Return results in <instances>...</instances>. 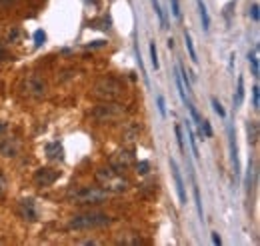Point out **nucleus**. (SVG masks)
Returning <instances> with one entry per match:
<instances>
[{
  "label": "nucleus",
  "mask_w": 260,
  "mask_h": 246,
  "mask_svg": "<svg viewBox=\"0 0 260 246\" xmlns=\"http://www.w3.org/2000/svg\"><path fill=\"white\" fill-rule=\"evenodd\" d=\"M184 104L188 106V110H190V116H192V120H194V122H196V124L200 126V122H202V118H200V114L196 112V108H194V104H192L190 100H184Z\"/></svg>",
  "instance_id": "nucleus-24"
},
{
  "label": "nucleus",
  "mask_w": 260,
  "mask_h": 246,
  "mask_svg": "<svg viewBox=\"0 0 260 246\" xmlns=\"http://www.w3.org/2000/svg\"><path fill=\"white\" fill-rule=\"evenodd\" d=\"M60 178V170H54V168H48V166H42L34 172V184L40 186V188H48L52 186L56 180Z\"/></svg>",
  "instance_id": "nucleus-8"
},
{
  "label": "nucleus",
  "mask_w": 260,
  "mask_h": 246,
  "mask_svg": "<svg viewBox=\"0 0 260 246\" xmlns=\"http://www.w3.org/2000/svg\"><path fill=\"white\" fill-rule=\"evenodd\" d=\"M184 42H186V48H188V54H190V60L194 64H198V56H196V50H194V44H192V36L188 30H184Z\"/></svg>",
  "instance_id": "nucleus-17"
},
{
  "label": "nucleus",
  "mask_w": 260,
  "mask_h": 246,
  "mask_svg": "<svg viewBox=\"0 0 260 246\" xmlns=\"http://www.w3.org/2000/svg\"><path fill=\"white\" fill-rule=\"evenodd\" d=\"M150 62H152L154 70L160 68V64H158V52H156V44H154V42L150 44Z\"/></svg>",
  "instance_id": "nucleus-21"
},
{
  "label": "nucleus",
  "mask_w": 260,
  "mask_h": 246,
  "mask_svg": "<svg viewBox=\"0 0 260 246\" xmlns=\"http://www.w3.org/2000/svg\"><path fill=\"white\" fill-rule=\"evenodd\" d=\"M44 42H46V34L42 30H36L34 32V44H36V48H40Z\"/></svg>",
  "instance_id": "nucleus-29"
},
{
  "label": "nucleus",
  "mask_w": 260,
  "mask_h": 246,
  "mask_svg": "<svg viewBox=\"0 0 260 246\" xmlns=\"http://www.w3.org/2000/svg\"><path fill=\"white\" fill-rule=\"evenodd\" d=\"M230 132V156H232V164H234V174H240V162H238V146H236V134L232 128H228Z\"/></svg>",
  "instance_id": "nucleus-13"
},
{
  "label": "nucleus",
  "mask_w": 260,
  "mask_h": 246,
  "mask_svg": "<svg viewBox=\"0 0 260 246\" xmlns=\"http://www.w3.org/2000/svg\"><path fill=\"white\" fill-rule=\"evenodd\" d=\"M16 212H18V216H20L22 220H26V222H36V220L40 218L34 198H22V200H18Z\"/></svg>",
  "instance_id": "nucleus-9"
},
{
  "label": "nucleus",
  "mask_w": 260,
  "mask_h": 246,
  "mask_svg": "<svg viewBox=\"0 0 260 246\" xmlns=\"http://www.w3.org/2000/svg\"><path fill=\"white\" fill-rule=\"evenodd\" d=\"M250 16H252L254 22H258V18H260V14H258V4H252V8H250Z\"/></svg>",
  "instance_id": "nucleus-33"
},
{
  "label": "nucleus",
  "mask_w": 260,
  "mask_h": 246,
  "mask_svg": "<svg viewBox=\"0 0 260 246\" xmlns=\"http://www.w3.org/2000/svg\"><path fill=\"white\" fill-rule=\"evenodd\" d=\"M108 198V190L96 188V186H80L74 192H70V202L72 204H100Z\"/></svg>",
  "instance_id": "nucleus-1"
},
{
  "label": "nucleus",
  "mask_w": 260,
  "mask_h": 246,
  "mask_svg": "<svg viewBox=\"0 0 260 246\" xmlns=\"http://www.w3.org/2000/svg\"><path fill=\"white\" fill-rule=\"evenodd\" d=\"M122 92V84L114 78H102L94 84V96L102 98V100H114Z\"/></svg>",
  "instance_id": "nucleus-5"
},
{
  "label": "nucleus",
  "mask_w": 260,
  "mask_h": 246,
  "mask_svg": "<svg viewBox=\"0 0 260 246\" xmlns=\"http://www.w3.org/2000/svg\"><path fill=\"white\" fill-rule=\"evenodd\" d=\"M194 198H196L198 216H200V220H204V212H202V200H200V190H198V186H194Z\"/></svg>",
  "instance_id": "nucleus-25"
},
{
  "label": "nucleus",
  "mask_w": 260,
  "mask_h": 246,
  "mask_svg": "<svg viewBox=\"0 0 260 246\" xmlns=\"http://www.w3.org/2000/svg\"><path fill=\"white\" fill-rule=\"evenodd\" d=\"M122 114H124V106H120V104H116V102H110V100L98 104V106L92 110V118L98 120V122H114V120H118Z\"/></svg>",
  "instance_id": "nucleus-4"
},
{
  "label": "nucleus",
  "mask_w": 260,
  "mask_h": 246,
  "mask_svg": "<svg viewBox=\"0 0 260 246\" xmlns=\"http://www.w3.org/2000/svg\"><path fill=\"white\" fill-rule=\"evenodd\" d=\"M212 242H214V244H218V246L222 244V238H220V234H218V232H212Z\"/></svg>",
  "instance_id": "nucleus-36"
},
{
  "label": "nucleus",
  "mask_w": 260,
  "mask_h": 246,
  "mask_svg": "<svg viewBox=\"0 0 260 246\" xmlns=\"http://www.w3.org/2000/svg\"><path fill=\"white\" fill-rule=\"evenodd\" d=\"M198 12H200L202 28H204V32H208V30H210V18H208V10H206V6H204L202 0H198Z\"/></svg>",
  "instance_id": "nucleus-15"
},
{
  "label": "nucleus",
  "mask_w": 260,
  "mask_h": 246,
  "mask_svg": "<svg viewBox=\"0 0 260 246\" xmlns=\"http://www.w3.org/2000/svg\"><path fill=\"white\" fill-rule=\"evenodd\" d=\"M96 178H98V182L104 186V190H110V192H124V190H128V186H130V182H128L120 172H116V170L110 168V166L98 168V170H96Z\"/></svg>",
  "instance_id": "nucleus-2"
},
{
  "label": "nucleus",
  "mask_w": 260,
  "mask_h": 246,
  "mask_svg": "<svg viewBox=\"0 0 260 246\" xmlns=\"http://www.w3.org/2000/svg\"><path fill=\"white\" fill-rule=\"evenodd\" d=\"M152 6H154L156 16H158V20H160V26H162V28H168V26H166V16H164V12H162L160 2H158V0H152Z\"/></svg>",
  "instance_id": "nucleus-19"
},
{
  "label": "nucleus",
  "mask_w": 260,
  "mask_h": 246,
  "mask_svg": "<svg viewBox=\"0 0 260 246\" xmlns=\"http://www.w3.org/2000/svg\"><path fill=\"white\" fill-rule=\"evenodd\" d=\"M16 2V0H0V10L2 8H8V6H12Z\"/></svg>",
  "instance_id": "nucleus-35"
},
{
  "label": "nucleus",
  "mask_w": 260,
  "mask_h": 246,
  "mask_svg": "<svg viewBox=\"0 0 260 246\" xmlns=\"http://www.w3.org/2000/svg\"><path fill=\"white\" fill-rule=\"evenodd\" d=\"M170 4H172V14L176 20H182V14H180V4H178V0H170Z\"/></svg>",
  "instance_id": "nucleus-31"
},
{
  "label": "nucleus",
  "mask_w": 260,
  "mask_h": 246,
  "mask_svg": "<svg viewBox=\"0 0 260 246\" xmlns=\"http://www.w3.org/2000/svg\"><path fill=\"white\" fill-rule=\"evenodd\" d=\"M158 110H160V116H166V106H164V98L158 96Z\"/></svg>",
  "instance_id": "nucleus-34"
},
{
  "label": "nucleus",
  "mask_w": 260,
  "mask_h": 246,
  "mask_svg": "<svg viewBox=\"0 0 260 246\" xmlns=\"http://www.w3.org/2000/svg\"><path fill=\"white\" fill-rule=\"evenodd\" d=\"M6 128H8V126H6V122H2V120H0V134H2V132H6Z\"/></svg>",
  "instance_id": "nucleus-38"
},
{
  "label": "nucleus",
  "mask_w": 260,
  "mask_h": 246,
  "mask_svg": "<svg viewBox=\"0 0 260 246\" xmlns=\"http://www.w3.org/2000/svg\"><path fill=\"white\" fill-rule=\"evenodd\" d=\"M174 134H176V142H178V148H180V152L186 156V144H184V138H182V128L176 124L174 126Z\"/></svg>",
  "instance_id": "nucleus-20"
},
{
  "label": "nucleus",
  "mask_w": 260,
  "mask_h": 246,
  "mask_svg": "<svg viewBox=\"0 0 260 246\" xmlns=\"http://www.w3.org/2000/svg\"><path fill=\"white\" fill-rule=\"evenodd\" d=\"M18 152H20V142H18V138H14V136L0 138V154H2L4 158H16Z\"/></svg>",
  "instance_id": "nucleus-10"
},
{
  "label": "nucleus",
  "mask_w": 260,
  "mask_h": 246,
  "mask_svg": "<svg viewBox=\"0 0 260 246\" xmlns=\"http://www.w3.org/2000/svg\"><path fill=\"white\" fill-rule=\"evenodd\" d=\"M258 90H260L258 84H254V86H252V108H254V110L260 108V92H258Z\"/></svg>",
  "instance_id": "nucleus-22"
},
{
  "label": "nucleus",
  "mask_w": 260,
  "mask_h": 246,
  "mask_svg": "<svg viewBox=\"0 0 260 246\" xmlns=\"http://www.w3.org/2000/svg\"><path fill=\"white\" fill-rule=\"evenodd\" d=\"M136 62H138V66H140V74L144 76V82L146 84H150V80H148V76H146V70H144V66H142V56H140V50H138V46H136Z\"/></svg>",
  "instance_id": "nucleus-27"
},
{
  "label": "nucleus",
  "mask_w": 260,
  "mask_h": 246,
  "mask_svg": "<svg viewBox=\"0 0 260 246\" xmlns=\"http://www.w3.org/2000/svg\"><path fill=\"white\" fill-rule=\"evenodd\" d=\"M248 62L252 66V76L258 78V58H256V50L254 52H248Z\"/></svg>",
  "instance_id": "nucleus-23"
},
{
  "label": "nucleus",
  "mask_w": 260,
  "mask_h": 246,
  "mask_svg": "<svg viewBox=\"0 0 260 246\" xmlns=\"http://www.w3.org/2000/svg\"><path fill=\"white\" fill-rule=\"evenodd\" d=\"M166 44H168V48H174V40H172V38H168V42H166Z\"/></svg>",
  "instance_id": "nucleus-39"
},
{
  "label": "nucleus",
  "mask_w": 260,
  "mask_h": 246,
  "mask_svg": "<svg viewBox=\"0 0 260 246\" xmlns=\"http://www.w3.org/2000/svg\"><path fill=\"white\" fill-rule=\"evenodd\" d=\"M112 218L108 214H102V212H84L78 216H72L68 222V228L72 230H88V228H98V226H106L110 224Z\"/></svg>",
  "instance_id": "nucleus-3"
},
{
  "label": "nucleus",
  "mask_w": 260,
  "mask_h": 246,
  "mask_svg": "<svg viewBox=\"0 0 260 246\" xmlns=\"http://www.w3.org/2000/svg\"><path fill=\"white\" fill-rule=\"evenodd\" d=\"M244 100V78L238 76V86H236V96H234V106H240Z\"/></svg>",
  "instance_id": "nucleus-18"
},
{
  "label": "nucleus",
  "mask_w": 260,
  "mask_h": 246,
  "mask_svg": "<svg viewBox=\"0 0 260 246\" xmlns=\"http://www.w3.org/2000/svg\"><path fill=\"white\" fill-rule=\"evenodd\" d=\"M2 60H8V52L4 50L2 46H0V62H2Z\"/></svg>",
  "instance_id": "nucleus-37"
},
{
  "label": "nucleus",
  "mask_w": 260,
  "mask_h": 246,
  "mask_svg": "<svg viewBox=\"0 0 260 246\" xmlns=\"http://www.w3.org/2000/svg\"><path fill=\"white\" fill-rule=\"evenodd\" d=\"M186 134L190 138V146H192V154L194 158H200V152H198V144H196V136H194V130L190 126V120H186Z\"/></svg>",
  "instance_id": "nucleus-16"
},
{
  "label": "nucleus",
  "mask_w": 260,
  "mask_h": 246,
  "mask_svg": "<svg viewBox=\"0 0 260 246\" xmlns=\"http://www.w3.org/2000/svg\"><path fill=\"white\" fill-rule=\"evenodd\" d=\"M178 70H180V80H182V82L186 84V90L190 92V90H192V84H190V78H188V72H186V70L182 68V64H178Z\"/></svg>",
  "instance_id": "nucleus-26"
},
{
  "label": "nucleus",
  "mask_w": 260,
  "mask_h": 246,
  "mask_svg": "<svg viewBox=\"0 0 260 246\" xmlns=\"http://www.w3.org/2000/svg\"><path fill=\"white\" fill-rule=\"evenodd\" d=\"M246 134H248V142L250 144L258 142V122L256 120H248L246 122Z\"/></svg>",
  "instance_id": "nucleus-14"
},
{
  "label": "nucleus",
  "mask_w": 260,
  "mask_h": 246,
  "mask_svg": "<svg viewBox=\"0 0 260 246\" xmlns=\"http://www.w3.org/2000/svg\"><path fill=\"white\" fill-rule=\"evenodd\" d=\"M212 106H214V112L220 116V118H224L226 116V112H224V108H222V104L218 102V98H212Z\"/></svg>",
  "instance_id": "nucleus-30"
},
{
  "label": "nucleus",
  "mask_w": 260,
  "mask_h": 246,
  "mask_svg": "<svg viewBox=\"0 0 260 246\" xmlns=\"http://www.w3.org/2000/svg\"><path fill=\"white\" fill-rule=\"evenodd\" d=\"M136 162V156H134V150H118L110 156V168H114L116 172H122L126 168H130L132 164Z\"/></svg>",
  "instance_id": "nucleus-7"
},
{
  "label": "nucleus",
  "mask_w": 260,
  "mask_h": 246,
  "mask_svg": "<svg viewBox=\"0 0 260 246\" xmlns=\"http://www.w3.org/2000/svg\"><path fill=\"white\" fill-rule=\"evenodd\" d=\"M168 164H170V172H172V178H174V184H176L178 200H180V204H186V188H184V182H182V176H180V168H178L174 158H170Z\"/></svg>",
  "instance_id": "nucleus-11"
},
{
  "label": "nucleus",
  "mask_w": 260,
  "mask_h": 246,
  "mask_svg": "<svg viewBox=\"0 0 260 246\" xmlns=\"http://www.w3.org/2000/svg\"><path fill=\"white\" fill-rule=\"evenodd\" d=\"M44 152H46V158L48 160H64V148L58 140L54 142H48L44 146Z\"/></svg>",
  "instance_id": "nucleus-12"
},
{
  "label": "nucleus",
  "mask_w": 260,
  "mask_h": 246,
  "mask_svg": "<svg viewBox=\"0 0 260 246\" xmlns=\"http://www.w3.org/2000/svg\"><path fill=\"white\" fill-rule=\"evenodd\" d=\"M6 186H8V180H6L4 172L0 170V194H4V192H6Z\"/></svg>",
  "instance_id": "nucleus-32"
},
{
  "label": "nucleus",
  "mask_w": 260,
  "mask_h": 246,
  "mask_svg": "<svg viewBox=\"0 0 260 246\" xmlns=\"http://www.w3.org/2000/svg\"><path fill=\"white\" fill-rule=\"evenodd\" d=\"M134 164H136V172H138V174H142V176H144V174H148L150 164H148L146 160H140V162H134Z\"/></svg>",
  "instance_id": "nucleus-28"
},
{
  "label": "nucleus",
  "mask_w": 260,
  "mask_h": 246,
  "mask_svg": "<svg viewBox=\"0 0 260 246\" xmlns=\"http://www.w3.org/2000/svg\"><path fill=\"white\" fill-rule=\"evenodd\" d=\"M22 90H24V94L30 96V98H44L48 86H46V80H44L42 76H38V74H28V76L24 78V82H22Z\"/></svg>",
  "instance_id": "nucleus-6"
}]
</instances>
